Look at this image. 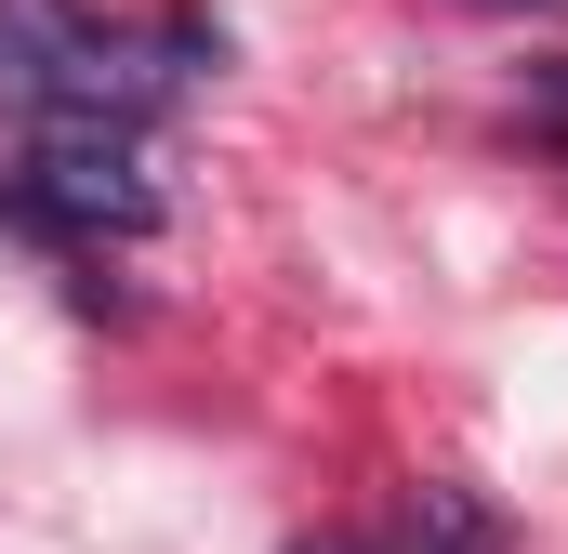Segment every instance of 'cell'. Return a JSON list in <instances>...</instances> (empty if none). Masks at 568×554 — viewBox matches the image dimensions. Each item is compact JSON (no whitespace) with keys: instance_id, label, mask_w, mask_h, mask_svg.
Returning <instances> with one entry per match:
<instances>
[{"instance_id":"277c9868","label":"cell","mask_w":568,"mask_h":554,"mask_svg":"<svg viewBox=\"0 0 568 554\" xmlns=\"http://www.w3.org/2000/svg\"><path fill=\"white\" fill-rule=\"evenodd\" d=\"M317 554H371V542H317Z\"/></svg>"},{"instance_id":"6da1fadb","label":"cell","mask_w":568,"mask_h":554,"mask_svg":"<svg viewBox=\"0 0 568 554\" xmlns=\"http://www.w3.org/2000/svg\"><path fill=\"white\" fill-rule=\"evenodd\" d=\"M172 93V66H145L120 27H93L80 0H0V106L13 120H120L133 133L145 106Z\"/></svg>"},{"instance_id":"3957f363","label":"cell","mask_w":568,"mask_h":554,"mask_svg":"<svg viewBox=\"0 0 568 554\" xmlns=\"http://www.w3.org/2000/svg\"><path fill=\"white\" fill-rule=\"evenodd\" d=\"M489 13H568V0H489Z\"/></svg>"},{"instance_id":"7a4b0ae2","label":"cell","mask_w":568,"mask_h":554,"mask_svg":"<svg viewBox=\"0 0 568 554\" xmlns=\"http://www.w3.org/2000/svg\"><path fill=\"white\" fill-rule=\"evenodd\" d=\"M27 212H40V225H120V238H133L145 212H159L145 145L120 133V120H53L40 158H27Z\"/></svg>"}]
</instances>
